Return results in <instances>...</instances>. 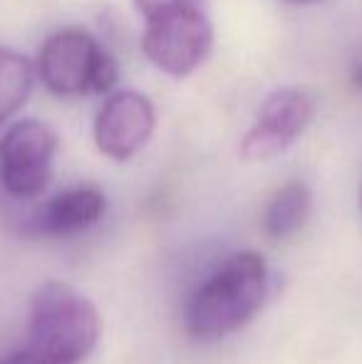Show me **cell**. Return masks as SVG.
Returning <instances> with one entry per match:
<instances>
[{
    "label": "cell",
    "mask_w": 362,
    "mask_h": 364,
    "mask_svg": "<svg viewBox=\"0 0 362 364\" xmlns=\"http://www.w3.org/2000/svg\"><path fill=\"white\" fill-rule=\"evenodd\" d=\"M0 364H40V362H35L33 357H30L28 352L23 350V347H18V350L10 352L8 357H3V360H0Z\"/></svg>",
    "instance_id": "12"
},
{
    "label": "cell",
    "mask_w": 362,
    "mask_h": 364,
    "mask_svg": "<svg viewBox=\"0 0 362 364\" xmlns=\"http://www.w3.org/2000/svg\"><path fill=\"white\" fill-rule=\"evenodd\" d=\"M107 198L97 186H75L50 198L38 211L33 225L38 233L63 238L92 228L105 216Z\"/></svg>",
    "instance_id": "8"
},
{
    "label": "cell",
    "mask_w": 362,
    "mask_h": 364,
    "mask_svg": "<svg viewBox=\"0 0 362 364\" xmlns=\"http://www.w3.org/2000/svg\"><path fill=\"white\" fill-rule=\"evenodd\" d=\"M353 85L362 90V58L353 65Z\"/></svg>",
    "instance_id": "13"
},
{
    "label": "cell",
    "mask_w": 362,
    "mask_h": 364,
    "mask_svg": "<svg viewBox=\"0 0 362 364\" xmlns=\"http://www.w3.org/2000/svg\"><path fill=\"white\" fill-rule=\"evenodd\" d=\"M266 292V260L251 250L231 255L191 295L183 312L186 332L196 342L223 340L261 312Z\"/></svg>",
    "instance_id": "1"
},
{
    "label": "cell",
    "mask_w": 362,
    "mask_h": 364,
    "mask_svg": "<svg viewBox=\"0 0 362 364\" xmlns=\"http://www.w3.org/2000/svg\"><path fill=\"white\" fill-rule=\"evenodd\" d=\"M137 8V13L142 18H154L159 13H169V10H181V8H203L206 0H132Z\"/></svg>",
    "instance_id": "11"
},
{
    "label": "cell",
    "mask_w": 362,
    "mask_h": 364,
    "mask_svg": "<svg viewBox=\"0 0 362 364\" xmlns=\"http://www.w3.org/2000/svg\"><path fill=\"white\" fill-rule=\"evenodd\" d=\"M58 136L38 119L8 127L0 139V186L15 198H35L53 176Z\"/></svg>",
    "instance_id": "5"
},
{
    "label": "cell",
    "mask_w": 362,
    "mask_h": 364,
    "mask_svg": "<svg viewBox=\"0 0 362 364\" xmlns=\"http://www.w3.org/2000/svg\"><path fill=\"white\" fill-rule=\"evenodd\" d=\"M285 3H295V5H308V3H315V0H285Z\"/></svg>",
    "instance_id": "14"
},
{
    "label": "cell",
    "mask_w": 362,
    "mask_h": 364,
    "mask_svg": "<svg viewBox=\"0 0 362 364\" xmlns=\"http://www.w3.org/2000/svg\"><path fill=\"white\" fill-rule=\"evenodd\" d=\"M100 340V315L73 285L50 280L30 300L23 347L43 364H82Z\"/></svg>",
    "instance_id": "2"
},
{
    "label": "cell",
    "mask_w": 362,
    "mask_h": 364,
    "mask_svg": "<svg viewBox=\"0 0 362 364\" xmlns=\"http://www.w3.org/2000/svg\"><path fill=\"white\" fill-rule=\"evenodd\" d=\"M33 65L10 48H0V127L20 112L33 92Z\"/></svg>",
    "instance_id": "10"
},
{
    "label": "cell",
    "mask_w": 362,
    "mask_h": 364,
    "mask_svg": "<svg viewBox=\"0 0 362 364\" xmlns=\"http://www.w3.org/2000/svg\"><path fill=\"white\" fill-rule=\"evenodd\" d=\"M360 206H362V193H360Z\"/></svg>",
    "instance_id": "15"
},
{
    "label": "cell",
    "mask_w": 362,
    "mask_h": 364,
    "mask_svg": "<svg viewBox=\"0 0 362 364\" xmlns=\"http://www.w3.org/2000/svg\"><path fill=\"white\" fill-rule=\"evenodd\" d=\"M213 48V25L203 8H181L144 20L142 53L164 75L183 80L196 73Z\"/></svg>",
    "instance_id": "4"
},
{
    "label": "cell",
    "mask_w": 362,
    "mask_h": 364,
    "mask_svg": "<svg viewBox=\"0 0 362 364\" xmlns=\"http://www.w3.org/2000/svg\"><path fill=\"white\" fill-rule=\"evenodd\" d=\"M310 206H313V196L303 181H290L280 186L263 211L266 235L273 240H283L298 233L310 216Z\"/></svg>",
    "instance_id": "9"
},
{
    "label": "cell",
    "mask_w": 362,
    "mask_h": 364,
    "mask_svg": "<svg viewBox=\"0 0 362 364\" xmlns=\"http://www.w3.org/2000/svg\"><path fill=\"white\" fill-rule=\"evenodd\" d=\"M315 117V97L303 87H278L263 100L253 127L241 139V159L271 161L298 141Z\"/></svg>",
    "instance_id": "6"
},
{
    "label": "cell",
    "mask_w": 362,
    "mask_h": 364,
    "mask_svg": "<svg viewBox=\"0 0 362 364\" xmlns=\"http://www.w3.org/2000/svg\"><path fill=\"white\" fill-rule=\"evenodd\" d=\"M38 77L60 97L105 95L119 80V65L87 30L65 28L40 48Z\"/></svg>",
    "instance_id": "3"
},
{
    "label": "cell",
    "mask_w": 362,
    "mask_h": 364,
    "mask_svg": "<svg viewBox=\"0 0 362 364\" xmlns=\"http://www.w3.org/2000/svg\"><path fill=\"white\" fill-rule=\"evenodd\" d=\"M156 112L149 97L122 90L107 97L95 119V144L105 156L127 161L139 154L151 139Z\"/></svg>",
    "instance_id": "7"
}]
</instances>
